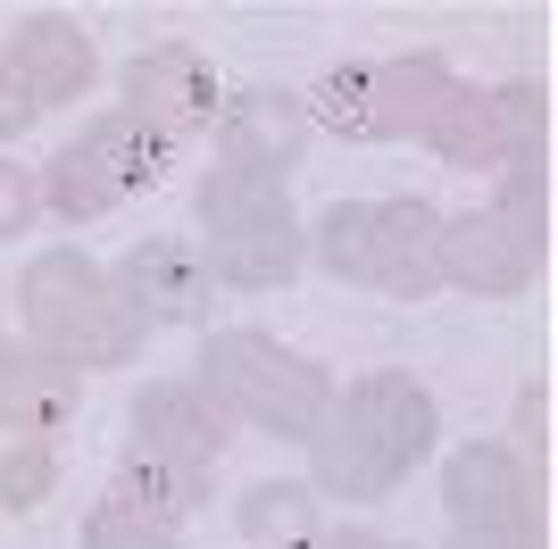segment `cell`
Returning a JSON list of instances; mask_svg holds the SVG:
<instances>
[{"label":"cell","mask_w":558,"mask_h":549,"mask_svg":"<svg viewBox=\"0 0 558 549\" xmlns=\"http://www.w3.org/2000/svg\"><path fill=\"white\" fill-rule=\"evenodd\" d=\"M434 441H442L434 391H425L409 366H367V375H350V383L333 391L326 425L308 441V483H317L326 500L375 508L434 457Z\"/></svg>","instance_id":"1"},{"label":"cell","mask_w":558,"mask_h":549,"mask_svg":"<svg viewBox=\"0 0 558 549\" xmlns=\"http://www.w3.org/2000/svg\"><path fill=\"white\" fill-rule=\"evenodd\" d=\"M192 383L217 400V416H226L233 434L251 425V434H276V441H292V450L317 441L333 391H342L326 358H308V350L276 342V333H258V325H209V333H201V358H192Z\"/></svg>","instance_id":"2"},{"label":"cell","mask_w":558,"mask_h":549,"mask_svg":"<svg viewBox=\"0 0 558 549\" xmlns=\"http://www.w3.org/2000/svg\"><path fill=\"white\" fill-rule=\"evenodd\" d=\"M192 242L209 258L217 292H292L308 267V217L292 200V183L242 175V167H201L192 183Z\"/></svg>","instance_id":"3"},{"label":"cell","mask_w":558,"mask_h":549,"mask_svg":"<svg viewBox=\"0 0 558 549\" xmlns=\"http://www.w3.org/2000/svg\"><path fill=\"white\" fill-rule=\"evenodd\" d=\"M17 333L43 342L50 358H68L75 375H109V366H134L150 325L134 317V300L117 292V274L93 251H34L17 274Z\"/></svg>","instance_id":"4"},{"label":"cell","mask_w":558,"mask_h":549,"mask_svg":"<svg viewBox=\"0 0 558 549\" xmlns=\"http://www.w3.org/2000/svg\"><path fill=\"white\" fill-rule=\"evenodd\" d=\"M442 217L450 208L400 200H326L308 217V267L375 300H434L442 292Z\"/></svg>","instance_id":"5"},{"label":"cell","mask_w":558,"mask_h":549,"mask_svg":"<svg viewBox=\"0 0 558 549\" xmlns=\"http://www.w3.org/2000/svg\"><path fill=\"white\" fill-rule=\"evenodd\" d=\"M459 91V68L442 50H400V59H342L301 91V109L317 134L333 142H425V125L442 117Z\"/></svg>","instance_id":"6"},{"label":"cell","mask_w":558,"mask_h":549,"mask_svg":"<svg viewBox=\"0 0 558 549\" xmlns=\"http://www.w3.org/2000/svg\"><path fill=\"white\" fill-rule=\"evenodd\" d=\"M159 175H167V150L109 100V109H93L43 159V217H59V225H100V217H117L134 192H150Z\"/></svg>","instance_id":"7"},{"label":"cell","mask_w":558,"mask_h":549,"mask_svg":"<svg viewBox=\"0 0 558 549\" xmlns=\"http://www.w3.org/2000/svg\"><path fill=\"white\" fill-rule=\"evenodd\" d=\"M425 150L459 175H500L525 150H550V84L509 75V84H459L442 117L425 125Z\"/></svg>","instance_id":"8"},{"label":"cell","mask_w":558,"mask_h":549,"mask_svg":"<svg viewBox=\"0 0 558 549\" xmlns=\"http://www.w3.org/2000/svg\"><path fill=\"white\" fill-rule=\"evenodd\" d=\"M217 100H226V84H217L209 50H192V42H150V50H134V59H125V84H117V109L134 117L142 134L167 150V159H184L192 142H209Z\"/></svg>","instance_id":"9"},{"label":"cell","mask_w":558,"mask_h":549,"mask_svg":"<svg viewBox=\"0 0 558 549\" xmlns=\"http://www.w3.org/2000/svg\"><path fill=\"white\" fill-rule=\"evenodd\" d=\"M109 274H117V292L134 300V317L150 325V333H209L217 300H226L209 283V258H201L192 233H142Z\"/></svg>","instance_id":"10"},{"label":"cell","mask_w":558,"mask_h":549,"mask_svg":"<svg viewBox=\"0 0 558 549\" xmlns=\"http://www.w3.org/2000/svg\"><path fill=\"white\" fill-rule=\"evenodd\" d=\"M308 142H317V125H308L301 91H276V84H226V100H217V125H209L217 167H242V175H276V183H292V167L308 159Z\"/></svg>","instance_id":"11"},{"label":"cell","mask_w":558,"mask_h":549,"mask_svg":"<svg viewBox=\"0 0 558 549\" xmlns=\"http://www.w3.org/2000/svg\"><path fill=\"white\" fill-rule=\"evenodd\" d=\"M442 516L450 533H509V525H542V483L525 466V450L509 441H466L442 457Z\"/></svg>","instance_id":"12"},{"label":"cell","mask_w":558,"mask_h":549,"mask_svg":"<svg viewBox=\"0 0 558 549\" xmlns=\"http://www.w3.org/2000/svg\"><path fill=\"white\" fill-rule=\"evenodd\" d=\"M125 450L175 457V466H217L233 450V425L217 416V400L192 375H150L125 400Z\"/></svg>","instance_id":"13"},{"label":"cell","mask_w":558,"mask_h":549,"mask_svg":"<svg viewBox=\"0 0 558 549\" xmlns=\"http://www.w3.org/2000/svg\"><path fill=\"white\" fill-rule=\"evenodd\" d=\"M0 50H9V68L25 75V91H34V109H43V117H68L75 100L93 91V75H100L93 34H84L68 9H34V17H17Z\"/></svg>","instance_id":"14"},{"label":"cell","mask_w":558,"mask_h":549,"mask_svg":"<svg viewBox=\"0 0 558 549\" xmlns=\"http://www.w3.org/2000/svg\"><path fill=\"white\" fill-rule=\"evenodd\" d=\"M75 408H84V375L25 333H0V425L17 441H59Z\"/></svg>","instance_id":"15"},{"label":"cell","mask_w":558,"mask_h":549,"mask_svg":"<svg viewBox=\"0 0 558 549\" xmlns=\"http://www.w3.org/2000/svg\"><path fill=\"white\" fill-rule=\"evenodd\" d=\"M534 274H542V267L525 258V242H517L492 208H459V217H442V292L517 300Z\"/></svg>","instance_id":"16"},{"label":"cell","mask_w":558,"mask_h":549,"mask_svg":"<svg viewBox=\"0 0 558 549\" xmlns=\"http://www.w3.org/2000/svg\"><path fill=\"white\" fill-rule=\"evenodd\" d=\"M233 533L251 549H317L333 533V516H326V491L308 475H258L233 500Z\"/></svg>","instance_id":"17"},{"label":"cell","mask_w":558,"mask_h":549,"mask_svg":"<svg viewBox=\"0 0 558 549\" xmlns=\"http://www.w3.org/2000/svg\"><path fill=\"white\" fill-rule=\"evenodd\" d=\"M109 500L159 516V525L184 533L201 508H209V466H175V457H150V450H125L117 441V475H109Z\"/></svg>","instance_id":"18"},{"label":"cell","mask_w":558,"mask_h":549,"mask_svg":"<svg viewBox=\"0 0 558 549\" xmlns=\"http://www.w3.org/2000/svg\"><path fill=\"white\" fill-rule=\"evenodd\" d=\"M492 217L525 242V258H550V242H558V167H550V150H525V159H509L500 175H492Z\"/></svg>","instance_id":"19"},{"label":"cell","mask_w":558,"mask_h":549,"mask_svg":"<svg viewBox=\"0 0 558 549\" xmlns=\"http://www.w3.org/2000/svg\"><path fill=\"white\" fill-rule=\"evenodd\" d=\"M59 491V441H9L0 450V516H34Z\"/></svg>","instance_id":"20"},{"label":"cell","mask_w":558,"mask_h":549,"mask_svg":"<svg viewBox=\"0 0 558 549\" xmlns=\"http://www.w3.org/2000/svg\"><path fill=\"white\" fill-rule=\"evenodd\" d=\"M75 549H184V533L142 516V508H125V500H100L84 516V533H75Z\"/></svg>","instance_id":"21"},{"label":"cell","mask_w":558,"mask_h":549,"mask_svg":"<svg viewBox=\"0 0 558 549\" xmlns=\"http://www.w3.org/2000/svg\"><path fill=\"white\" fill-rule=\"evenodd\" d=\"M43 225V175L17 159H0V242H17V233Z\"/></svg>","instance_id":"22"},{"label":"cell","mask_w":558,"mask_h":549,"mask_svg":"<svg viewBox=\"0 0 558 549\" xmlns=\"http://www.w3.org/2000/svg\"><path fill=\"white\" fill-rule=\"evenodd\" d=\"M517 434L534 441V457H550V375H525V391H517Z\"/></svg>","instance_id":"23"},{"label":"cell","mask_w":558,"mask_h":549,"mask_svg":"<svg viewBox=\"0 0 558 549\" xmlns=\"http://www.w3.org/2000/svg\"><path fill=\"white\" fill-rule=\"evenodd\" d=\"M25 125H43V109H34V91H25V75L9 68V50H0V142H17Z\"/></svg>","instance_id":"24"},{"label":"cell","mask_w":558,"mask_h":549,"mask_svg":"<svg viewBox=\"0 0 558 549\" xmlns=\"http://www.w3.org/2000/svg\"><path fill=\"white\" fill-rule=\"evenodd\" d=\"M442 549H550V525H509V533H450Z\"/></svg>","instance_id":"25"},{"label":"cell","mask_w":558,"mask_h":549,"mask_svg":"<svg viewBox=\"0 0 558 549\" xmlns=\"http://www.w3.org/2000/svg\"><path fill=\"white\" fill-rule=\"evenodd\" d=\"M317 549H400V541H392V533H367V525H333Z\"/></svg>","instance_id":"26"}]
</instances>
